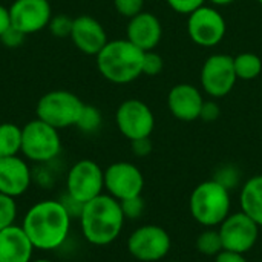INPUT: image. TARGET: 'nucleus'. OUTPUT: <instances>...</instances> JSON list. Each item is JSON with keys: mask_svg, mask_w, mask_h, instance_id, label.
<instances>
[{"mask_svg": "<svg viewBox=\"0 0 262 262\" xmlns=\"http://www.w3.org/2000/svg\"><path fill=\"white\" fill-rule=\"evenodd\" d=\"M227 25L221 12L210 6H201L189 14L187 32L189 37L200 46H216L226 35Z\"/></svg>", "mask_w": 262, "mask_h": 262, "instance_id": "ddd939ff", "label": "nucleus"}, {"mask_svg": "<svg viewBox=\"0 0 262 262\" xmlns=\"http://www.w3.org/2000/svg\"><path fill=\"white\" fill-rule=\"evenodd\" d=\"M48 2H49V0H48Z\"/></svg>", "mask_w": 262, "mask_h": 262, "instance_id": "79ce46f5", "label": "nucleus"}, {"mask_svg": "<svg viewBox=\"0 0 262 262\" xmlns=\"http://www.w3.org/2000/svg\"><path fill=\"white\" fill-rule=\"evenodd\" d=\"M164 69V60L163 57L155 51H144L143 57V75L155 77L160 75Z\"/></svg>", "mask_w": 262, "mask_h": 262, "instance_id": "bb28decb", "label": "nucleus"}, {"mask_svg": "<svg viewBox=\"0 0 262 262\" xmlns=\"http://www.w3.org/2000/svg\"><path fill=\"white\" fill-rule=\"evenodd\" d=\"M127 40L143 51H154L163 37V26L158 17L152 12L141 11L129 18L126 28Z\"/></svg>", "mask_w": 262, "mask_h": 262, "instance_id": "f3484780", "label": "nucleus"}, {"mask_svg": "<svg viewBox=\"0 0 262 262\" xmlns=\"http://www.w3.org/2000/svg\"><path fill=\"white\" fill-rule=\"evenodd\" d=\"M215 262H247V259L243 253L223 250L220 255L215 256Z\"/></svg>", "mask_w": 262, "mask_h": 262, "instance_id": "c9c22d12", "label": "nucleus"}, {"mask_svg": "<svg viewBox=\"0 0 262 262\" xmlns=\"http://www.w3.org/2000/svg\"><path fill=\"white\" fill-rule=\"evenodd\" d=\"M31 186V170L18 155L0 158V193L11 198L23 195Z\"/></svg>", "mask_w": 262, "mask_h": 262, "instance_id": "a211bd4d", "label": "nucleus"}, {"mask_svg": "<svg viewBox=\"0 0 262 262\" xmlns=\"http://www.w3.org/2000/svg\"><path fill=\"white\" fill-rule=\"evenodd\" d=\"M118 130L130 141L149 138L155 127V117L150 107L137 98L123 101L115 114Z\"/></svg>", "mask_w": 262, "mask_h": 262, "instance_id": "1a4fd4ad", "label": "nucleus"}, {"mask_svg": "<svg viewBox=\"0 0 262 262\" xmlns=\"http://www.w3.org/2000/svg\"><path fill=\"white\" fill-rule=\"evenodd\" d=\"M61 152L58 129L40 118L28 121L21 127V154L34 163H49Z\"/></svg>", "mask_w": 262, "mask_h": 262, "instance_id": "39448f33", "label": "nucleus"}, {"mask_svg": "<svg viewBox=\"0 0 262 262\" xmlns=\"http://www.w3.org/2000/svg\"><path fill=\"white\" fill-rule=\"evenodd\" d=\"M169 233L155 224H146L134 230L127 239V252L138 261L157 262L167 256L170 250Z\"/></svg>", "mask_w": 262, "mask_h": 262, "instance_id": "6e6552de", "label": "nucleus"}, {"mask_svg": "<svg viewBox=\"0 0 262 262\" xmlns=\"http://www.w3.org/2000/svg\"><path fill=\"white\" fill-rule=\"evenodd\" d=\"M241 212L250 216L262 229V175L252 177L241 189Z\"/></svg>", "mask_w": 262, "mask_h": 262, "instance_id": "aec40b11", "label": "nucleus"}, {"mask_svg": "<svg viewBox=\"0 0 262 262\" xmlns=\"http://www.w3.org/2000/svg\"><path fill=\"white\" fill-rule=\"evenodd\" d=\"M31 262H52V261H49V259H32Z\"/></svg>", "mask_w": 262, "mask_h": 262, "instance_id": "58836bf2", "label": "nucleus"}, {"mask_svg": "<svg viewBox=\"0 0 262 262\" xmlns=\"http://www.w3.org/2000/svg\"><path fill=\"white\" fill-rule=\"evenodd\" d=\"M233 66L238 80H255L262 72L261 57L253 52H243L233 57Z\"/></svg>", "mask_w": 262, "mask_h": 262, "instance_id": "4be33fe9", "label": "nucleus"}, {"mask_svg": "<svg viewBox=\"0 0 262 262\" xmlns=\"http://www.w3.org/2000/svg\"><path fill=\"white\" fill-rule=\"evenodd\" d=\"M104 189V170L92 160L77 161L66 177V193L86 204L100 196Z\"/></svg>", "mask_w": 262, "mask_h": 262, "instance_id": "0eeeda50", "label": "nucleus"}, {"mask_svg": "<svg viewBox=\"0 0 262 262\" xmlns=\"http://www.w3.org/2000/svg\"><path fill=\"white\" fill-rule=\"evenodd\" d=\"M35 247L21 226L0 230V262H31Z\"/></svg>", "mask_w": 262, "mask_h": 262, "instance_id": "6ab92c4d", "label": "nucleus"}, {"mask_svg": "<svg viewBox=\"0 0 262 262\" xmlns=\"http://www.w3.org/2000/svg\"><path fill=\"white\" fill-rule=\"evenodd\" d=\"M21 152V127L14 123H0V158Z\"/></svg>", "mask_w": 262, "mask_h": 262, "instance_id": "412c9836", "label": "nucleus"}, {"mask_svg": "<svg viewBox=\"0 0 262 262\" xmlns=\"http://www.w3.org/2000/svg\"><path fill=\"white\" fill-rule=\"evenodd\" d=\"M71 40L80 52L95 57L109 41L103 25L91 15H78L74 18Z\"/></svg>", "mask_w": 262, "mask_h": 262, "instance_id": "2eb2a0df", "label": "nucleus"}, {"mask_svg": "<svg viewBox=\"0 0 262 262\" xmlns=\"http://www.w3.org/2000/svg\"><path fill=\"white\" fill-rule=\"evenodd\" d=\"M196 250L201 253V255H206V256H216L220 255L224 247H223V241H221V235L218 230L215 229H207L204 230L198 238H196Z\"/></svg>", "mask_w": 262, "mask_h": 262, "instance_id": "5701e85b", "label": "nucleus"}, {"mask_svg": "<svg viewBox=\"0 0 262 262\" xmlns=\"http://www.w3.org/2000/svg\"><path fill=\"white\" fill-rule=\"evenodd\" d=\"M124 220L120 201L103 193L86 203L80 215L84 239L98 247L109 246L120 236Z\"/></svg>", "mask_w": 262, "mask_h": 262, "instance_id": "f03ea898", "label": "nucleus"}, {"mask_svg": "<svg viewBox=\"0 0 262 262\" xmlns=\"http://www.w3.org/2000/svg\"><path fill=\"white\" fill-rule=\"evenodd\" d=\"M209 2H212V3L216 5V6H226V5L233 3V0H209Z\"/></svg>", "mask_w": 262, "mask_h": 262, "instance_id": "4c0bfd02", "label": "nucleus"}, {"mask_svg": "<svg viewBox=\"0 0 262 262\" xmlns=\"http://www.w3.org/2000/svg\"><path fill=\"white\" fill-rule=\"evenodd\" d=\"M75 126L81 132H86V134L95 132L101 126V114H100V111L97 107L91 106V104H84Z\"/></svg>", "mask_w": 262, "mask_h": 262, "instance_id": "b1692460", "label": "nucleus"}, {"mask_svg": "<svg viewBox=\"0 0 262 262\" xmlns=\"http://www.w3.org/2000/svg\"><path fill=\"white\" fill-rule=\"evenodd\" d=\"M21 227L37 250H55L69 235L71 215L61 201L45 200L26 212Z\"/></svg>", "mask_w": 262, "mask_h": 262, "instance_id": "f257e3e1", "label": "nucleus"}, {"mask_svg": "<svg viewBox=\"0 0 262 262\" xmlns=\"http://www.w3.org/2000/svg\"><path fill=\"white\" fill-rule=\"evenodd\" d=\"M132 150L135 155L138 157H146L150 154L152 150V143H150V137L149 138H140L132 141Z\"/></svg>", "mask_w": 262, "mask_h": 262, "instance_id": "f704fd0d", "label": "nucleus"}, {"mask_svg": "<svg viewBox=\"0 0 262 262\" xmlns=\"http://www.w3.org/2000/svg\"><path fill=\"white\" fill-rule=\"evenodd\" d=\"M144 51L127 38L111 40L97 54V68L111 83L126 84L143 75Z\"/></svg>", "mask_w": 262, "mask_h": 262, "instance_id": "7ed1b4c3", "label": "nucleus"}, {"mask_svg": "<svg viewBox=\"0 0 262 262\" xmlns=\"http://www.w3.org/2000/svg\"><path fill=\"white\" fill-rule=\"evenodd\" d=\"M9 15L11 25L28 35L48 28L52 11L48 0H14Z\"/></svg>", "mask_w": 262, "mask_h": 262, "instance_id": "4468645a", "label": "nucleus"}, {"mask_svg": "<svg viewBox=\"0 0 262 262\" xmlns=\"http://www.w3.org/2000/svg\"><path fill=\"white\" fill-rule=\"evenodd\" d=\"M204 98L200 89L189 83L173 86L167 95V106L170 114L181 121H195L200 118Z\"/></svg>", "mask_w": 262, "mask_h": 262, "instance_id": "dca6fc26", "label": "nucleus"}, {"mask_svg": "<svg viewBox=\"0 0 262 262\" xmlns=\"http://www.w3.org/2000/svg\"><path fill=\"white\" fill-rule=\"evenodd\" d=\"M11 26V15H9V8H5L0 3V35Z\"/></svg>", "mask_w": 262, "mask_h": 262, "instance_id": "e433bc0d", "label": "nucleus"}, {"mask_svg": "<svg viewBox=\"0 0 262 262\" xmlns=\"http://www.w3.org/2000/svg\"><path fill=\"white\" fill-rule=\"evenodd\" d=\"M25 37L26 34H23L21 31H18L17 28H14L12 25L0 35V40L2 43L9 48V49H14V48H18L23 41H25Z\"/></svg>", "mask_w": 262, "mask_h": 262, "instance_id": "c756f323", "label": "nucleus"}, {"mask_svg": "<svg viewBox=\"0 0 262 262\" xmlns=\"http://www.w3.org/2000/svg\"><path fill=\"white\" fill-rule=\"evenodd\" d=\"M61 204L64 206V209L68 210V213L71 215V218H72V216L80 218V215H81V212H83V207H84V204H83V203H80V201L74 200V198H72V196H69L68 193H66V195H64V198L61 200Z\"/></svg>", "mask_w": 262, "mask_h": 262, "instance_id": "72a5a7b5", "label": "nucleus"}, {"mask_svg": "<svg viewBox=\"0 0 262 262\" xmlns=\"http://www.w3.org/2000/svg\"><path fill=\"white\" fill-rule=\"evenodd\" d=\"M114 6L120 15L132 18L143 11L144 0H114Z\"/></svg>", "mask_w": 262, "mask_h": 262, "instance_id": "cd10ccee", "label": "nucleus"}, {"mask_svg": "<svg viewBox=\"0 0 262 262\" xmlns=\"http://www.w3.org/2000/svg\"><path fill=\"white\" fill-rule=\"evenodd\" d=\"M120 204H121L124 218H127V220H137L144 212V200L141 198V195L135 196V198H129V200L120 201Z\"/></svg>", "mask_w": 262, "mask_h": 262, "instance_id": "c85d7f7f", "label": "nucleus"}, {"mask_svg": "<svg viewBox=\"0 0 262 262\" xmlns=\"http://www.w3.org/2000/svg\"><path fill=\"white\" fill-rule=\"evenodd\" d=\"M215 180L230 190V189L236 184L238 175H236V170H235V169H232V167L227 166V167H223V169L218 172V175H216Z\"/></svg>", "mask_w": 262, "mask_h": 262, "instance_id": "2f4dec72", "label": "nucleus"}, {"mask_svg": "<svg viewBox=\"0 0 262 262\" xmlns=\"http://www.w3.org/2000/svg\"><path fill=\"white\" fill-rule=\"evenodd\" d=\"M72 23H74V18L64 15V14H58V15H52L48 28L54 37L64 38V37H71Z\"/></svg>", "mask_w": 262, "mask_h": 262, "instance_id": "a878e982", "label": "nucleus"}, {"mask_svg": "<svg viewBox=\"0 0 262 262\" xmlns=\"http://www.w3.org/2000/svg\"><path fill=\"white\" fill-rule=\"evenodd\" d=\"M104 189L118 201L135 198L144 189V177L135 164L118 161L104 170Z\"/></svg>", "mask_w": 262, "mask_h": 262, "instance_id": "f8f14e48", "label": "nucleus"}, {"mask_svg": "<svg viewBox=\"0 0 262 262\" xmlns=\"http://www.w3.org/2000/svg\"><path fill=\"white\" fill-rule=\"evenodd\" d=\"M203 89L213 98L226 97L236 84V72L233 66V57L226 54L210 55L201 68Z\"/></svg>", "mask_w": 262, "mask_h": 262, "instance_id": "9b49d317", "label": "nucleus"}, {"mask_svg": "<svg viewBox=\"0 0 262 262\" xmlns=\"http://www.w3.org/2000/svg\"><path fill=\"white\" fill-rule=\"evenodd\" d=\"M170 262H180V261H170Z\"/></svg>", "mask_w": 262, "mask_h": 262, "instance_id": "a19ab883", "label": "nucleus"}, {"mask_svg": "<svg viewBox=\"0 0 262 262\" xmlns=\"http://www.w3.org/2000/svg\"><path fill=\"white\" fill-rule=\"evenodd\" d=\"M230 190L216 180L198 184L189 200V209L196 223L216 227L230 215Z\"/></svg>", "mask_w": 262, "mask_h": 262, "instance_id": "20e7f679", "label": "nucleus"}, {"mask_svg": "<svg viewBox=\"0 0 262 262\" xmlns=\"http://www.w3.org/2000/svg\"><path fill=\"white\" fill-rule=\"evenodd\" d=\"M258 2H259V3H261V5H262V0H258Z\"/></svg>", "mask_w": 262, "mask_h": 262, "instance_id": "ea45409f", "label": "nucleus"}, {"mask_svg": "<svg viewBox=\"0 0 262 262\" xmlns=\"http://www.w3.org/2000/svg\"><path fill=\"white\" fill-rule=\"evenodd\" d=\"M218 117H220V106L215 101H206L204 100V104L201 107L200 118L209 123V121H215Z\"/></svg>", "mask_w": 262, "mask_h": 262, "instance_id": "473e14b6", "label": "nucleus"}, {"mask_svg": "<svg viewBox=\"0 0 262 262\" xmlns=\"http://www.w3.org/2000/svg\"><path fill=\"white\" fill-rule=\"evenodd\" d=\"M17 218V204L14 198L0 193V230L14 224Z\"/></svg>", "mask_w": 262, "mask_h": 262, "instance_id": "393cba45", "label": "nucleus"}, {"mask_svg": "<svg viewBox=\"0 0 262 262\" xmlns=\"http://www.w3.org/2000/svg\"><path fill=\"white\" fill-rule=\"evenodd\" d=\"M84 103L69 91H51L37 103V118L55 129L77 124Z\"/></svg>", "mask_w": 262, "mask_h": 262, "instance_id": "423d86ee", "label": "nucleus"}, {"mask_svg": "<svg viewBox=\"0 0 262 262\" xmlns=\"http://www.w3.org/2000/svg\"><path fill=\"white\" fill-rule=\"evenodd\" d=\"M218 227L224 250L243 255L255 247L261 230V227L244 212L230 213Z\"/></svg>", "mask_w": 262, "mask_h": 262, "instance_id": "9d476101", "label": "nucleus"}, {"mask_svg": "<svg viewBox=\"0 0 262 262\" xmlns=\"http://www.w3.org/2000/svg\"><path fill=\"white\" fill-rule=\"evenodd\" d=\"M206 0H167L169 6L180 14H192L193 11H196L198 8L204 6Z\"/></svg>", "mask_w": 262, "mask_h": 262, "instance_id": "7c9ffc66", "label": "nucleus"}]
</instances>
